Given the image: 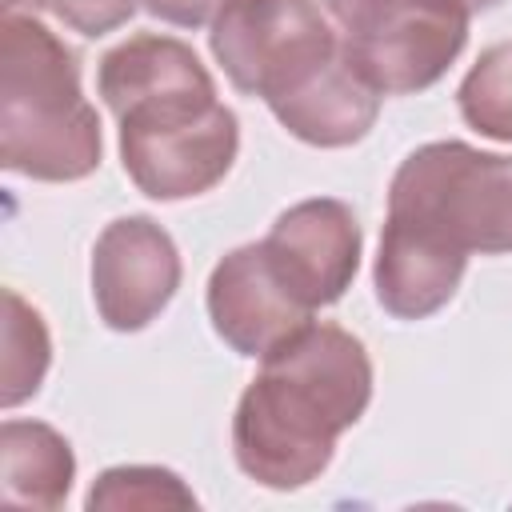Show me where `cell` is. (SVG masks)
<instances>
[{
	"mask_svg": "<svg viewBox=\"0 0 512 512\" xmlns=\"http://www.w3.org/2000/svg\"><path fill=\"white\" fill-rule=\"evenodd\" d=\"M228 0H144V8L164 20V24H176V28H200L208 20H216L224 12Z\"/></svg>",
	"mask_w": 512,
	"mask_h": 512,
	"instance_id": "obj_17",
	"label": "cell"
},
{
	"mask_svg": "<svg viewBox=\"0 0 512 512\" xmlns=\"http://www.w3.org/2000/svg\"><path fill=\"white\" fill-rule=\"evenodd\" d=\"M340 48L380 96L436 84L468 40V0H324Z\"/></svg>",
	"mask_w": 512,
	"mask_h": 512,
	"instance_id": "obj_5",
	"label": "cell"
},
{
	"mask_svg": "<svg viewBox=\"0 0 512 512\" xmlns=\"http://www.w3.org/2000/svg\"><path fill=\"white\" fill-rule=\"evenodd\" d=\"M212 56L224 76L268 104L340 56V36L316 0H228L212 20Z\"/></svg>",
	"mask_w": 512,
	"mask_h": 512,
	"instance_id": "obj_6",
	"label": "cell"
},
{
	"mask_svg": "<svg viewBox=\"0 0 512 512\" xmlns=\"http://www.w3.org/2000/svg\"><path fill=\"white\" fill-rule=\"evenodd\" d=\"M268 108L296 140L316 148H348L364 140L368 128L376 124L380 92L352 68V60L340 48L332 64H324L300 88L276 96Z\"/></svg>",
	"mask_w": 512,
	"mask_h": 512,
	"instance_id": "obj_10",
	"label": "cell"
},
{
	"mask_svg": "<svg viewBox=\"0 0 512 512\" xmlns=\"http://www.w3.org/2000/svg\"><path fill=\"white\" fill-rule=\"evenodd\" d=\"M372 396L364 344L336 324H300L244 388L232 420L236 464L264 488L312 484Z\"/></svg>",
	"mask_w": 512,
	"mask_h": 512,
	"instance_id": "obj_2",
	"label": "cell"
},
{
	"mask_svg": "<svg viewBox=\"0 0 512 512\" xmlns=\"http://www.w3.org/2000/svg\"><path fill=\"white\" fill-rule=\"evenodd\" d=\"M464 252L400 220L384 224L376 256V300L400 320H424L444 308L464 276Z\"/></svg>",
	"mask_w": 512,
	"mask_h": 512,
	"instance_id": "obj_11",
	"label": "cell"
},
{
	"mask_svg": "<svg viewBox=\"0 0 512 512\" xmlns=\"http://www.w3.org/2000/svg\"><path fill=\"white\" fill-rule=\"evenodd\" d=\"M460 116L492 140L512 144V40L492 44L460 84Z\"/></svg>",
	"mask_w": 512,
	"mask_h": 512,
	"instance_id": "obj_14",
	"label": "cell"
},
{
	"mask_svg": "<svg viewBox=\"0 0 512 512\" xmlns=\"http://www.w3.org/2000/svg\"><path fill=\"white\" fill-rule=\"evenodd\" d=\"M388 220L456 252H512V156L460 140L416 148L392 176Z\"/></svg>",
	"mask_w": 512,
	"mask_h": 512,
	"instance_id": "obj_4",
	"label": "cell"
},
{
	"mask_svg": "<svg viewBox=\"0 0 512 512\" xmlns=\"http://www.w3.org/2000/svg\"><path fill=\"white\" fill-rule=\"evenodd\" d=\"M68 440L36 420H8L0 428V504L4 508H60L72 488Z\"/></svg>",
	"mask_w": 512,
	"mask_h": 512,
	"instance_id": "obj_12",
	"label": "cell"
},
{
	"mask_svg": "<svg viewBox=\"0 0 512 512\" xmlns=\"http://www.w3.org/2000/svg\"><path fill=\"white\" fill-rule=\"evenodd\" d=\"M48 328L32 304L20 300V292H4V360H0V404L16 408L28 396H36L44 372H48Z\"/></svg>",
	"mask_w": 512,
	"mask_h": 512,
	"instance_id": "obj_13",
	"label": "cell"
},
{
	"mask_svg": "<svg viewBox=\"0 0 512 512\" xmlns=\"http://www.w3.org/2000/svg\"><path fill=\"white\" fill-rule=\"evenodd\" d=\"M0 164L52 184L100 164V116L80 92L76 56L20 12L0 24Z\"/></svg>",
	"mask_w": 512,
	"mask_h": 512,
	"instance_id": "obj_3",
	"label": "cell"
},
{
	"mask_svg": "<svg viewBox=\"0 0 512 512\" xmlns=\"http://www.w3.org/2000/svg\"><path fill=\"white\" fill-rule=\"evenodd\" d=\"M36 4L80 36H104L136 12V0H36Z\"/></svg>",
	"mask_w": 512,
	"mask_h": 512,
	"instance_id": "obj_16",
	"label": "cell"
},
{
	"mask_svg": "<svg viewBox=\"0 0 512 512\" xmlns=\"http://www.w3.org/2000/svg\"><path fill=\"white\" fill-rule=\"evenodd\" d=\"M180 284V256L172 236L148 216L112 220L92 248L96 312L116 332L152 324Z\"/></svg>",
	"mask_w": 512,
	"mask_h": 512,
	"instance_id": "obj_8",
	"label": "cell"
},
{
	"mask_svg": "<svg viewBox=\"0 0 512 512\" xmlns=\"http://www.w3.org/2000/svg\"><path fill=\"white\" fill-rule=\"evenodd\" d=\"M260 252L280 288L316 312L344 296L360 264V224L340 200H304L276 216Z\"/></svg>",
	"mask_w": 512,
	"mask_h": 512,
	"instance_id": "obj_7",
	"label": "cell"
},
{
	"mask_svg": "<svg viewBox=\"0 0 512 512\" xmlns=\"http://www.w3.org/2000/svg\"><path fill=\"white\" fill-rule=\"evenodd\" d=\"M196 496L180 484L176 472L168 468H112L104 472L92 492L88 508H192Z\"/></svg>",
	"mask_w": 512,
	"mask_h": 512,
	"instance_id": "obj_15",
	"label": "cell"
},
{
	"mask_svg": "<svg viewBox=\"0 0 512 512\" xmlns=\"http://www.w3.org/2000/svg\"><path fill=\"white\" fill-rule=\"evenodd\" d=\"M208 316L224 344L240 356H268L300 324L312 320L272 276L260 244L228 252L208 276Z\"/></svg>",
	"mask_w": 512,
	"mask_h": 512,
	"instance_id": "obj_9",
	"label": "cell"
},
{
	"mask_svg": "<svg viewBox=\"0 0 512 512\" xmlns=\"http://www.w3.org/2000/svg\"><path fill=\"white\" fill-rule=\"evenodd\" d=\"M100 96L120 120V160L144 196H200L232 168L236 116L188 44L152 32L116 44L100 60Z\"/></svg>",
	"mask_w": 512,
	"mask_h": 512,
	"instance_id": "obj_1",
	"label": "cell"
}]
</instances>
